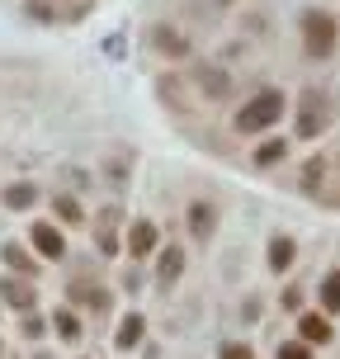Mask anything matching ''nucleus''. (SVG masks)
Listing matches in <instances>:
<instances>
[{
    "label": "nucleus",
    "mask_w": 340,
    "mask_h": 359,
    "mask_svg": "<svg viewBox=\"0 0 340 359\" xmlns=\"http://www.w3.org/2000/svg\"><path fill=\"white\" fill-rule=\"evenodd\" d=\"M331 336H336V331H331V317H326V312H303V317H298V341L303 345H326Z\"/></svg>",
    "instance_id": "0eeeda50"
},
{
    "label": "nucleus",
    "mask_w": 340,
    "mask_h": 359,
    "mask_svg": "<svg viewBox=\"0 0 340 359\" xmlns=\"http://www.w3.org/2000/svg\"><path fill=\"white\" fill-rule=\"evenodd\" d=\"M114 222H118V208H104V213H100V251H104V255L118 251V241H114Z\"/></svg>",
    "instance_id": "f3484780"
},
{
    "label": "nucleus",
    "mask_w": 340,
    "mask_h": 359,
    "mask_svg": "<svg viewBox=\"0 0 340 359\" xmlns=\"http://www.w3.org/2000/svg\"><path fill=\"white\" fill-rule=\"evenodd\" d=\"M284 307H288V312H298V307H303V288H288V293H284Z\"/></svg>",
    "instance_id": "bb28decb"
},
{
    "label": "nucleus",
    "mask_w": 340,
    "mask_h": 359,
    "mask_svg": "<svg viewBox=\"0 0 340 359\" xmlns=\"http://www.w3.org/2000/svg\"><path fill=\"white\" fill-rule=\"evenodd\" d=\"M293 260H298V246H293V236L274 232V236H269V269H274V274H284V269H293Z\"/></svg>",
    "instance_id": "9d476101"
},
{
    "label": "nucleus",
    "mask_w": 340,
    "mask_h": 359,
    "mask_svg": "<svg viewBox=\"0 0 340 359\" xmlns=\"http://www.w3.org/2000/svg\"><path fill=\"white\" fill-rule=\"evenodd\" d=\"M24 336H29V341H43V336H48V322L34 317V312H24Z\"/></svg>",
    "instance_id": "5701e85b"
},
{
    "label": "nucleus",
    "mask_w": 340,
    "mask_h": 359,
    "mask_svg": "<svg viewBox=\"0 0 340 359\" xmlns=\"http://www.w3.org/2000/svg\"><path fill=\"white\" fill-rule=\"evenodd\" d=\"M0 303L15 307V312H34L38 293H34V284H29V279H15V274H5V279H0Z\"/></svg>",
    "instance_id": "20e7f679"
},
{
    "label": "nucleus",
    "mask_w": 340,
    "mask_h": 359,
    "mask_svg": "<svg viewBox=\"0 0 340 359\" xmlns=\"http://www.w3.org/2000/svg\"><path fill=\"white\" fill-rule=\"evenodd\" d=\"M24 10H29V15H34L38 24H53V19H57V10H53V5H43V0H29Z\"/></svg>",
    "instance_id": "393cba45"
},
{
    "label": "nucleus",
    "mask_w": 340,
    "mask_h": 359,
    "mask_svg": "<svg viewBox=\"0 0 340 359\" xmlns=\"http://www.w3.org/2000/svg\"><path fill=\"white\" fill-rule=\"evenodd\" d=\"M322 307L326 312H340V269H331L322 279Z\"/></svg>",
    "instance_id": "aec40b11"
},
{
    "label": "nucleus",
    "mask_w": 340,
    "mask_h": 359,
    "mask_svg": "<svg viewBox=\"0 0 340 359\" xmlns=\"http://www.w3.org/2000/svg\"><path fill=\"white\" fill-rule=\"evenodd\" d=\"M189 232H194V241H208V236L217 232V208L213 203H189Z\"/></svg>",
    "instance_id": "6e6552de"
},
{
    "label": "nucleus",
    "mask_w": 340,
    "mask_h": 359,
    "mask_svg": "<svg viewBox=\"0 0 340 359\" xmlns=\"http://www.w3.org/2000/svg\"><path fill=\"white\" fill-rule=\"evenodd\" d=\"M198 90H203L208 100H232V76L222 72V67H203V72H198Z\"/></svg>",
    "instance_id": "1a4fd4ad"
},
{
    "label": "nucleus",
    "mask_w": 340,
    "mask_h": 359,
    "mask_svg": "<svg viewBox=\"0 0 340 359\" xmlns=\"http://www.w3.org/2000/svg\"><path fill=\"white\" fill-rule=\"evenodd\" d=\"M34 198H38V189L24 180V184H10V189H5V208H29Z\"/></svg>",
    "instance_id": "6ab92c4d"
},
{
    "label": "nucleus",
    "mask_w": 340,
    "mask_h": 359,
    "mask_svg": "<svg viewBox=\"0 0 340 359\" xmlns=\"http://www.w3.org/2000/svg\"><path fill=\"white\" fill-rule=\"evenodd\" d=\"M279 359H312V345H303V341H284V345H279Z\"/></svg>",
    "instance_id": "b1692460"
},
{
    "label": "nucleus",
    "mask_w": 340,
    "mask_h": 359,
    "mask_svg": "<svg viewBox=\"0 0 340 359\" xmlns=\"http://www.w3.org/2000/svg\"><path fill=\"white\" fill-rule=\"evenodd\" d=\"M0 255H5V265H10V269H19L24 279H34V274H38V265H34V260H29L24 251H19L15 241H5V246H0Z\"/></svg>",
    "instance_id": "dca6fc26"
},
{
    "label": "nucleus",
    "mask_w": 340,
    "mask_h": 359,
    "mask_svg": "<svg viewBox=\"0 0 340 359\" xmlns=\"http://www.w3.org/2000/svg\"><path fill=\"white\" fill-rule=\"evenodd\" d=\"M179 274H184V251H179V246H170V251H161V265H156V279H161V284H175Z\"/></svg>",
    "instance_id": "ddd939ff"
},
{
    "label": "nucleus",
    "mask_w": 340,
    "mask_h": 359,
    "mask_svg": "<svg viewBox=\"0 0 340 359\" xmlns=\"http://www.w3.org/2000/svg\"><path fill=\"white\" fill-rule=\"evenodd\" d=\"M151 43H156V53H165V57H189V38L175 34L170 24H156V29H151Z\"/></svg>",
    "instance_id": "9b49d317"
},
{
    "label": "nucleus",
    "mask_w": 340,
    "mask_h": 359,
    "mask_svg": "<svg viewBox=\"0 0 340 359\" xmlns=\"http://www.w3.org/2000/svg\"><path fill=\"white\" fill-rule=\"evenodd\" d=\"M298 29H303V48L307 57H331L340 43V24L331 10H303V19H298Z\"/></svg>",
    "instance_id": "f03ea898"
},
{
    "label": "nucleus",
    "mask_w": 340,
    "mask_h": 359,
    "mask_svg": "<svg viewBox=\"0 0 340 359\" xmlns=\"http://www.w3.org/2000/svg\"><path fill=\"white\" fill-rule=\"evenodd\" d=\"M156 241H161V232H156V222H147V217H137V222L128 227V255H132V260L151 255V251H156Z\"/></svg>",
    "instance_id": "423d86ee"
},
{
    "label": "nucleus",
    "mask_w": 340,
    "mask_h": 359,
    "mask_svg": "<svg viewBox=\"0 0 340 359\" xmlns=\"http://www.w3.org/2000/svg\"><path fill=\"white\" fill-rule=\"evenodd\" d=\"M217 359H255L251 345H241V341H227L222 350H217Z\"/></svg>",
    "instance_id": "4be33fe9"
},
{
    "label": "nucleus",
    "mask_w": 340,
    "mask_h": 359,
    "mask_svg": "<svg viewBox=\"0 0 340 359\" xmlns=\"http://www.w3.org/2000/svg\"><path fill=\"white\" fill-rule=\"evenodd\" d=\"M53 213L62 217V222H86V213H81L76 194H57V198H53Z\"/></svg>",
    "instance_id": "a211bd4d"
},
{
    "label": "nucleus",
    "mask_w": 340,
    "mask_h": 359,
    "mask_svg": "<svg viewBox=\"0 0 340 359\" xmlns=\"http://www.w3.org/2000/svg\"><path fill=\"white\" fill-rule=\"evenodd\" d=\"M284 156H288V142H284V137H269V142H260V147H255V165H260V170L279 165Z\"/></svg>",
    "instance_id": "4468645a"
},
{
    "label": "nucleus",
    "mask_w": 340,
    "mask_h": 359,
    "mask_svg": "<svg viewBox=\"0 0 340 359\" xmlns=\"http://www.w3.org/2000/svg\"><path fill=\"white\" fill-rule=\"evenodd\" d=\"M142 331H147L142 312H128L123 322H118V336H114V345H118V350H132V345L142 341Z\"/></svg>",
    "instance_id": "f8f14e48"
},
{
    "label": "nucleus",
    "mask_w": 340,
    "mask_h": 359,
    "mask_svg": "<svg viewBox=\"0 0 340 359\" xmlns=\"http://www.w3.org/2000/svg\"><path fill=\"white\" fill-rule=\"evenodd\" d=\"M303 175H307V189H317V175H326V165L317 161V156H312V161H307V170H303Z\"/></svg>",
    "instance_id": "a878e982"
},
{
    "label": "nucleus",
    "mask_w": 340,
    "mask_h": 359,
    "mask_svg": "<svg viewBox=\"0 0 340 359\" xmlns=\"http://www.w3.org/2000/svg\"><path fill=\"white\" fill-rule=\"evenodd\" d=\"M326 128H331V104H326L322 90H303V100H298V137L312 142V137H322Z\"/></svg>",
    "instance_id": "7ed1b4c3"
},
{
    "label": "nucleus",
    "mask_w": 340,
    "mask_h": 359,
    "mask_svg": "<svg viewBox=\"0 0 340 359\" xmlns=\"http://www.w3.org/2000/svg\"><path fill=\"white\" fill-rule=\"evenodd\" d=\"M72 293H76V303L95 307V312H104V307H109V293H104V288H86V284H76Z\"/></svg>",
    "instance_id": "412c9836"
},
{
    "label": "nucleus",
    "mask_w": 340,
    "mask_h": 359,
    "mask_svg": "<svg viewBox=\"0 0 340 359\" xmlns=\"http://www.w3.org/2000/svg\"><path fill=\"white\" fill-rule=\"evenodd\" d=\"M284 95L279 90H260L255 100H246V104L236 109V133H265V128H274L279 118H284Z\"/></svg>",
    "instance_id": "f257e3e1"
},
{
    "label": "nucleus",
    "mask_w": 340,
    "mask_h": 359,
    "mask_svg": "<svg viewBox=\"0 0 340 359\" xmlns=\"http://www.w3.org/2000/svg\"><path fill=\"white\" fill-rule=\"evenodd\" d=\"M53 331L62 336V341H81V317H76L72 307H57L53 312Z\"/></svg>",
    "instance_id": "2eb2a0df"
},
{
    "label": "nucleus",
    "mask_w": 340,
    "mask_h": 359,
    "mask_svg": "<svg viewBox=\"0 0 340 359\" xmlns=\"http://www.w3.org/2000/svg\"><path fill=\"white\" fill-rule=\"evenodd\" d=\"M29 241H34V251L43 255V260H62V255H67V236L57 232L53 222H34Z\"/></svg>",
    "instance_id": "39448f33"
}]
</instances>
